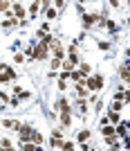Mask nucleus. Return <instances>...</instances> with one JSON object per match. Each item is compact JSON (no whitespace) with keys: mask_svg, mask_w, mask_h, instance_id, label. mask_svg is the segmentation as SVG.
Segmentation results:
<instances>
[{"mask_svg":"<svg viewBox=\"0 0 130 151\" xmlns=\"http://www.w3.org/2000/svg\"><path fill=\"white\" fill-rule=\"evenodd\" d=\"M101 86H103V77H90V79H87V88H90V90H99V88H101Z\"/></svg>","mask_w":130,"mask_h":151,"instance_id":"obj_1","label":"nucleus"},{"mask_svg":"<svg viewBox=\"0 0 130 151\" xmlns=\"http://www.w3.org/2000/svg\"><path fill=\"white\" fill-rule=\"evenodd\" d=\"M47 52H50V50H47V43H41V45H38V48H36V52H34V57H36V59H45V57H47Z\"/></svg>","mask_w":130,"mask_h":151,"instance_id":"obj_2","label":"nucleus"},{"mask_svg":"<svg viewBox=\"0 0 130 151\" xmlns=\"http://www.w3.org/2000/svg\"><path fill=\"white\" fill-rule=\"evenodd\" d=\"M18 131H20V140H23V142L32 138V129H29V126H18Z\"/></svg>","mask_w":130,"mask_h":151,"instance_id":"obj_3","label":"nucleus"},{"mask_svg":"<svg viewBox=\"0 0 130 151\" xmlns=\"http://www.w3.org/2000/svg\"><path fill=\"white\" fill-rule=\"evenodd\" d=\"M5 126H7V129H18L20 124H18L16 120H5Z\"/></svg>","mask_w":130,"mask_h":151,"instance_id":"obj_4","label":"nucleus"},{"mask_svg":"<svg viewBox=\"0 0 130 151\" xmlns=\"http://www.w3.org/2000/svg\"><path fill=\"white\" fill-rule=\"evenodd\" d=\"M83 20H85V25H92V23L96 20V16L94 14H87V16H83Z\"/></svg>","mask_w":130,"mask_h":151,"instance_id":"obj_5","label":"nucleus"},{"mask_svg":"<svg viewBox=\"0 0 130 151\" xmlns=\"http://www.w3.org/2000/svg\"><path fill=\"white\" fill-rule=\"evenodd\" d=\"M76 92H78V97H85V95H87V88H83V86L76 84Z\"/></svg>","mask_w":130,"mask_h":151,"instance_id":"obj_6","label":"nucleus"},{"mask_svg":"<svg viewBox=\"0 0 130 151\" xmlns=\"http://www.w3.org/2000/svg\"><path fill=\"white\" fill-rule=\"evenodd\" d=\"M87 75H90V66L83 63V66H81V77H87Z\"/></svg>","mask_w":130,"mask_h":151,"instance_id":"obj_7","label":"nucleus"},{"mask_svg":"<svg viewBox=\"0 0 130 151\" xmlns=\"http://www.w3.org/2000/svg\"><path fill=\"white\" fill-rule=\"evenodd\" d=\"M50 144H52V147H54V149H61V140H58V138H56V135H54V140H52V142H50Z\"/></svg>","mask_w":130,"mask_h":151,"instance_id":"obj_8","label":"nucleus"},{"mask_svg":"<svg viewBox=\"0 0 130 151\" xmlns=\"http://www.w3.org/2000/svg\"><path fill=\"white\" fill-rule=\"evenodd\" d=\"M14 11H16V16H18V18H23V16H25V9L20 7V5H16V9H14Z\"/></svg>","mask_w":130,"mask_h":151,"instance_id":"obj_9","label":"nucleus"},{"mask_svg":"<svg viewBox=\"0 0 130 151\" xmlns=\"http://www.w3.org/2000/svg\"><path fill=\"white\" fill-rule=\"evenodd\" d=\"M114 133V126H103V135H112Z\"/></svg>","mask_w":130,"mask_h":151,"instance_id":"obj_10","label":"nucleus"},{"mask_svg":"<svg viewBox=\"0 0 130 151\" xmlns=\"http://www.w3.org/2000/svg\"><path fill=\"white\" fill-rule=\"evenodd\" d=\"M9 9V2L7 0H0V11H7Z\"/></svg>","mask_w":130,"mask_h":151,"instance_id":"obj_11","label":"nucleus"},{"mask_svg":"<svg viewBox=\"0 0 130 151\" xmlns=\"http://www.w3.org/2000/svg\"><path fill=\"white\" fill-rule=\"evenodd\" d=\"M121 77H123V79H126V81H128V77H130V72H128V68H126V66L121 68Z\"/></svg>","mask_w":130,"mask_h":151,"instance_id":"obj_12","label":"nucleus"},{"mask_svg":"<svg viewBox=\"0 0 130 151\" xmlns=\"http://www.w3.org/2000/svg\"><path fill=\"white\" fill-rule=\"evenodd\" d=\"M87 138H90V133H87V131H81V133H78V140H87Z\"/></svg>","mask_w":130,"mask_h":151,"instance_id":"obj_13","label":"nucleus"},{"mask_svg":"<svg viewBox=\"0 0 130 151\" xmlns=\"http://www.w3.org/2000/svg\"><path fill=\"white\" fill-rule=\"evenodd\" d=\"M32 138H34V142H36V144H41V142H43V138H41L38 133H32Z\"/></svg>","mask_w":130,"mask_h":151,"instance_id":"obj_14","label":"nucleus"},{"mask_svg":"<svg viewBox=\"0 0 130 151\" xmlns=\"http://www.w3.org/2000/svg\"><path fill=\"white\" fill-rule=\"evenodd\" d=\"M126 126H128V124H126V122H123V124L119 126V133H121V135H126V133H128V129H126Z\"/></svg>","mask_w":130,"mask_h":151,"instance_id":"obj_15","label":"nucleus"},{"mask_svg":"<svg viewBox=\"0 0 130 151\" xmlns=\"http://www.w3.org/2000/svg\"><path fill=\"white\" fill-rule=\"evenodd\" d=\"M72 66H74L72 61H65V63H63V68H65V70H72Z\"/></svg>","mask_w":130,"mask_h":151,"instance_id":"obj_16","label":"nucleus"},{"mask_svg":"<svg viewBox=\"0 0 130 151\" xmlns=\"http://www.w3.org/2000/svg\"><path fill=\"white\" fill-rule=\"evenodd\" d=\"M61 147H63V149H74V144H72V142H63Z\"/></svg>","mask_w":130,"mask_h":151,"instance_id":"obj_17","label":"nucleus"},{"mask_svg":"<svg viewBox=\"0 0 130 151\" xmlns=\"http://www.w3.org/2000/svg\"><path fill=\"white\" fill-rule=\"evenodd\" d=\"M58 66H61V59H54V61H52V68H54V70H56V68H58Z\"/></svg>","mask_w":130,"mask_h":151,"instance_id":"obj_18","label":"nucleus"},{"mask_svg":"<svg viewBox=\"0 0 130 151\" xmlns=\"http://www.w3.org/2000/svg\"><path fill=\"white\" fill-rule=\"evenodd\" d=\"M110 5H112V7H117V5H119V0H110Z\"/></svg>","mask_w":130,"mask_h":151,"instance_id":"obj_19","label":"nucleus"}]
</instances>
